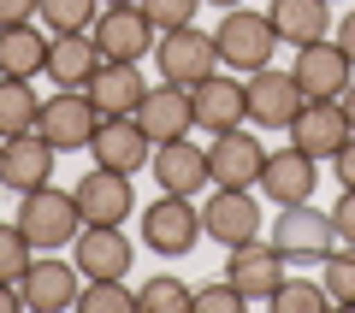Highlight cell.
<instances>
[{
	"label": "cell",
	"instance_id": "6da1fadb",
	"mask_svg": "<svg viewBox=\"0 0 355 313\" xmlns=\"http://www.w3.org/2000/svg\"><path fill=\"white\" fill-rule=\"evenodd\" d=\"M214 48H219V65L225 71H261V65H272V48H279V30H272V18L266 12H249V6H231L225 18H219L214 30Z\"/></svg>",
	"mask_w": 355,
	"mask_h": 313
},
{
	"label": "cell",
	"instance_id": "7a4b0ae2",
	"mask_svg": "<svg viewBox=\"0 0 355 313\" xmlns=\"http://www.w3.org/2000/svg\"><path fill=\"white\" fill-rule=\"evenodd\" d=\"M18 201H24V207H18V225H24L30 249L53 254V249H65V242H77V231H83L77 195H65V189L42 184V189H30V195H18Z\"/></svg>",
	"mask_w": 355,
	"mask_h": 313
},
{
	"label": "cell",
	"instance_id": "3957f363",
	"mask_svg": "<svg viewBox=\"0 0 355 313\" xmlns=\"http://www.w3.org/2000/svg\"><path fill=\"white\" fill-rule=\"evenodd\" d=\"M154 65H160V83H178V89H196L202 77L219 71V48L207 30L184 24V30H160L154 42Z\"/></svg>",
	"mask_w": 355,
	"mask_h": 313
},
{
	"label": "cell",
	"instance_id": "277c9868",
	"mask_svg": "<svg viewBox=\"0 0 355 313\" xmlns=\"http://www.w3.org/2000/svg\"><path fill=\"white\" fill-rule=\"evenodd\" d=\"M95 130H101V113H95V100H89L83 89H60V95H48V100L36 107V136L53 142L60 154L89 148Z\"/></svg>",
	"mask_w": 355,
	"mask_h": 313
},
{
	"label": "cell",
	"instance_id": "5b68a950",
	"mask_svg": "<svg viewBox=\"0 0 355 313\" xmlns=\"http://www.w3.org/2000/svg\"><path fill=\"white\" fill-rule=\"evenodd\" d=\"M142 242L154 254H166V260L190 254L202 242V207H196V195H166L160 189V201L142 213Z\"/></svg>",
	"mask_w": 355,
	"mask_h": 313
},
{
	"label": "cell",
	"instance_id": "8992f818",
	"mask_svg": "<svg viewBox=\"0 0 355 313\" xmlns=\"http://www.w3.org/2000/svg\"><path fill=\"white\" fill-rule=\"evenodd\" d=\"M89 36H95L101 60L137 65V60H148V53H154L160 30L148 24V12H142V6H101V12H95V24H89Z\"/></svg>",
	"mask_w": 355,
	"mask_h": 313
},
{
	"label": "cell",
	"instance_id": "52a82bcc",
	"mask_svg": "<svg viewBox=\"0 0 355 313\" xmlns=\"http://www.w3.org/2000/svg\"><path fill=\"white\" fill-rule=\"evenodd\" d=\"M243 89H249V125H261V130H291L296 113L308 107L296 71H272V65H261V71L243 77Z\"/></svg>",
	"mask_w": 355,
	"mask_h": 313
},
{
	"label": "cell",
	"instance_id": "ba28073f",
	"mask_svg": "<svg viewBox=\"0 0 355 313\" xmlns=\"http://www.w3.org/2000/svg\"><path fill=\"white\" fill-rule=\"evenodd\" d=\"M272 249H279L284 260H326V254L338 249L331 213H314V201L279 207V219H272Z\"/></svg>",
	"mask_w": 355,
	"mask_h": 313
},
{
	"label": "cell",
	"instance_id": "9c48e42d",
	"mask_svg": "<svg viewBox=\"0 0 355 313\" xmlns=\"http://www.w3.org/2000/svg\"><path fill=\"white\" fill-rule=\"evenodd\" d=\"M261 166H266V148L261 136H249V130H219L214 148H207V177H214V189H261Z\"/></svg>",
	"mask_w": 355,
	"mask_h": 313
},
{
	"label": "cell",
	"instance_id": "30bf717a",
	"mask_svg": "<svg viewBox=\"0 0 355 313\" xmlns=\"http://www.w3.org/2000/svg\"><path fill=\"white\" fill-rule=\"evenodd\" d=\"M202 237H214L219 249H237V242L261 237V201L254 189H214L202 207Z\"/></svg>",
	"mask_w": 355,
	"mask_h": 313
},
{
	"label": "cell",
	"instance_id": "8fae6325",
	"mask_svg": "<svg viewBox=\"0 0 355 313\" xmlns=\"http://www.w3.org/2000/svg\"><path fill=\"white\" fill-rule=\"evenodd\" d=\"M291 71H296V83H302V100H338L343 89H349L355 65L331 36H320V42H308V48H296Z\"/></svg>",
	"mask_w": 355,
	"mask_h": 313
},
{
	"label": "cell",
	"instance_id": "7c38bea8",
	"mask_svg": "<svg viewBox=\"0 0 355 313\" xmlns=\"http://www.w3.org/2000/svg\"><path fill=\"white\" fill-rule=\"evenodd\" d=\"M314 189H320V160H314V154H302L296 142H291V148H279V154H266V166H261V195L272 201V207L314 201Z\"/></svg>",
	"mask_w": 355,
	"mask_h": 313
},
{
	"label": "cell",
	"instance_id": "4fadbf2b",
	"mask_svg": "<svg viewBox=\"0 0 355 313\" xmlns=\"http://www.w3.org/2000/svg\"><path fill=\"white\" fill-rule=\"evenodd\" d=\"M77 260H60V254H42V260H30L24 266V278H18V289H24V307H36V313H65V307H77Z\"/></svg>",
	"mask_w": 355,
	"mask_h": 313
},
{
	"label": "cell",
	"instance_id": "5bb4252c",
	"mask_svg": "<svg viewBox=\"0 0 355 313\" xmlns=\"http://www.w3.org/2000/svg\"><path fill=\"white\" fill-rule=\"evenodd\" d=\"M53 160H60V148L42 142L36 130H24V136H0V184L12 189V195L42 189L53 177Z\"/></svg>",
	"mask_w": 355,
	"mask_h": 313
},
{
	"label": "cell",
	"instance_id": "9a60e30c",
	"mask_svg": "<svg viewBox=\"0 0 355 313\" xmlns=\"http://www.w3.org/2000/svg\"><path fill=\"white\" fill-rule=\"evenodd\" d=\"M71 195H77V213H83V225H125L130 207H137V195H130V177H125V172H107V166L83 172Z\"/></svg>",
	"mask_w": 355,
	"mask_h": 313
},
{
	"label": "cell",
	"instance_id": "2e32d148",
	"mask_svg": "<svg viewBox=\"0 0 355 313\" xmlns=\"http://www.w3.org/2000/svg\"><path fill=\"white\" fill-rule=\"evenodd\" d=\"M154 184L166 195H202L214 177H207V148H196L190 136H172V142H154Z\"/></svg>",
	"mask_w": 355,
	"mask_h": 313
},
{
	"label": "cell",
	"instance_id": "e0dca14e",
	"mask_svg": "<svg viewBox=\"0 0 355 313\" xmlns=\"http://www.w3.org/2000/svg\"><path fill=\"white\" fill-rule=\"evenodd\" d=\"M190 107H196V125L202 130H237L249 125V89H243V77H202V83L190 89Z\"/></svg>",
	"mask_w": 355,
	"mask_h": 313
},
{
	"label": "cell",
	"instance_id": "ac0fdd59",
	"mask_svg": "<svg viewBox=\"0 0 355 313\" xmlns=\"http://www.w3.org/2000/svg\"><path fill=\"white\" fill-rule=\"evenodd\" d=\"M89 154H95V166H107V172H142V166L154 160V142L148 130L137 125V118H101V130H95V142H89Z\"/></svg>",
	"mask_w": 355,
	"mask_h": 313
},
{
	"label": "cell",
	"instance_id": "d6986e66",
	"mask_svg": "<svg viewBox=\"0 0 355 313\" xmlns=\"http://www.w3.org/2000/svg\"><path fill=\"white\" fill-rule=\"evenodd\" d=\"M225 278H231V284H237L249 301H272V289H279L291 272H284V254L272 249V242L254 237V242H237V249H231Z\"/></svg>",
	"mask_w": 355,
	"mask_h": 313
},
{
	"label": "cell",
	"instance_id": "ffe728a7",
	"mask_svg": "<svg viewBox=\"0 0 355 313\" xmlns=\"http://www.w3.org/2000/svg\"><path fill=\"white\" fill-rule=\"evenodd\" d=\"M142 130H148V142H172V136H190L196 125V107H190V89H178V83H148V95H142L137 113Z\"/></svg>",
	"mask_w": 355,
	"mask_h": 313
},
{
	"label": "cell",
	"instance_id": "44dd1931",
	"mask_svg": "<svg viewBox=\"0 0 355 313\" xmlns=\"http://www.w3.org/2000/svg\"><path fill=\"white\" fill-rule=\"evenodd\" d=\"M349 136H355V125L343 118L338 100H308L302 113H296V125H291V142L302 154H314V160H331Z\"/></svg>",
	"mask_w": 355,
	"mask_h": 313
},
{
	"label": "cell",
	"instance_id": "7402d4cb",
	"mask_svg": "<svg viewBox=\"0 0 355 313\" xmlns=\"http://www.w3.org/2000/svg\"><path fill=\"white\" fill-rule=\"evenodd\" d=\"M71 260L83 278H125L130 272V237L119 225H83L71 242Z\"/></svg>",
	"mask_w": 355,
	"mask_h": 313
},
{
	"label": "cell",
	"instance_id": "603a6c76",
	"mask_svg": "<svg viewBox=\"0 0 355 313\" xmlns=\"http://www.w3.org/2000/svg\"><path fill=\"white\" fill-rule=\"evenodd\" d=\"M83 95L95 100V113L101 118H130L142 107V95H148V83H142L137 65H119V60H101V71L83 83Z\"/></svg>",
	"mask_w": 355,
	"mask_h": 313
},
{
	"label": "cell",
	"instance_id": "cb8c5ba5",
	"mask_svg": "<svg viewBox=\"0 0 355 313\" xmlns=\"http://www.w3.org/2000/svg\"><path fill=\"white\" fill-rule=\"evenodd\" d=\"M95 71H101V48H95V36H89V30H53L48 71H42V77H53L60 89H83Z\"/></svg>",
	"mask_w": 355,
	"mask_h": 313
},
{
	"label": "cell",
	"instance_id": "d4e9b609",
	"mask_svg": "<svg viewBox=\"0 0 355 313\" xmlns=\"http://www.w3.org/2000/svg\"><path fill=\"white\" fill-rule=\"evenodd\" d=\"M272 30H279V42H291V48H308V42L331 36V0H272Z\"/></svg>",
	"mask_w": 355,
	"mask_h": 313
},
{
	"label": "cell",
	"instance_id": "484cf974",
	"mask_svg": "<svg viewBox=\"0 0 355 313\" xmlns=\"http://www.w3.org/2000/svg\"><path fill=\"white\" fill-rule=\"evenodd\" d=\"M48 42L53 36H42L30 24L0 30V77H42L48 71Z\"/></svg>",
	"mask_w": 355,
	"mask_h": 313
},
{
	"label": "cell",
	"instance_id": "4316f807",
	"mask_svg": "<svg viewBox=\"0 0 355 313\" xmlns=\"http://www.w3.org/2000/svg\"><path fill=\"white\" fill-rule=\"evenodd\" d=\"M36 89H30V77H0V136H24V130H36Z\"/></svg>",
	"mask_w": 355,
	"mask_h": 313
},
{
	"label": "cell",
	"instance_id": "83f0119b",
	"mask_svg": "<svg viewBox=\"0 0 355 313\" xmlns=\"http://www.w3.org/2000/svg\"><path fill=\"white\" fill-rule=\"evenodd\" d=\"M137 313H196V289H184L178 278H148L137 289Z\"/></svg>",
	"mask_w": 355,
	"mask_h": 313
},
{
	"label": "cell",
	"instance_id": "f1b7e54d",
	"mask_svg": "<svg viewBox=\"0 0 355 313\" xmlns=\"http://www.w3.org/2000/svg\"><path fill=\"white\" fill-rule=\"evenodd\" d=\"M83 313H137V289H125V278H89L77 289Z\"/></svg>",
	"mask_w": 355,
	"mask_h": 313
},
{
	"label": "cell",
	"instance_id": "f546056e",
	"mask_svg": "<svg viewBox=\"0 0 355 313\" xmlns=\"http://www.w3.org/2000/svg\"><path fill=\"white\" fill-rule=\"evenodd\" d=\"M320 266H326V278H320V284H326V296L338 301V307H355V242L331 249Z\"/></svg>",
	"mask_w": 355,
	"mask_h": 313
},
{
	"label": "cell",
	"instance_id": "4dcf8cb0",
	"mask_svg": "<svg viewBox=\"0 0 355 313\" xmlns=\"http://www.w3.org/2000/svg\"><path fill=\"white\" fill-rule=\"evenodd\" d=\"M95 12H101V0H42L36 6V18L48 30H89Z\"/></svg>",
	"mask_w": 355,
	"mask_h": 313
},
{
	"label": "cell",
	"instance_id": "1f68e13d",
	"mask_svg": "<svg viewBox=\"0 0 355 313\" xmlns=\"http://www.w3.org/2000/svg\"><path fill=\"white\" fill-rule=\"evenodd\" d=\"M326 284H308V278H284L279 289H272V307L279 313H320L326 307Z\"/></svg>",
	"mask_w": 355,
	"mask_h": 313
},
{
	"label": "cell",
	"instance_id": "d6a6232c",
	"mask_svg": "<svg viewBox=\"0 0 355 313\" xmlns=\"http://www.w3.org/2000/svg\"><path fill=\"white\" fill-rule=\"evenodd\" d=\"M142 12H148L154 30H184V24H196L202 0H142Z\"/></svg>",
	"mask_w": 355,
	"mask_h": 313
},
{
	"label": "cell",
	"instance_id": "836d02e7",
	"mask_svg": "<svg viewBox=\"0 0 355 313\" xmlns=\"http://www.w3.org/2000/svg\"><path fill=\"white\" fill-rule=\"evenodd\" d=\"M249 307V296H243L231 278H219V284H202L196 289V313H243Z\"/></svg>",
	"mask_w": 355,
	"mask_h": 313
},
{
	"label": "cell",
	"instance_id": "e575fe53",
	"mask_svg": "<svg viewBox=\"0 0 355 313\" xmlns=\"http://www.w3.org/2000/svg\"><path fill=\"white\" fill-rule=\"evenodd\" d=\"M24 266H30L24 225H0V278H24Z\"/></svg>",
	"mask_w": 355,
	"mask_h": 313
},
{
	"label": "cell",
	"instance_id": "d590c367",
	"mask_svg": "<svg viewBox=\"0 0 355 313\" xmlns=\"http://www.w3.org/2000/svg\"><path fill=\"white\" fill-rule=\"evenodd\" d=\"M331 231H338V242H355V189L338 195V207H331Z\"/></svg>",
	"mask_w": 355,
	"mask_h": 313
},
{
	"label": "cell",
	"instance_id": "8d00e7d4",
	"mask_svg": "<svg viewBox=\"0 0 355 313\" xmlns=\"http://www.w3.org/2000/svg\"><path fill=\"white\" fill-rule=\"evenodd\" d=\"M42 0H0V30H12V24H30L36 18Z\"/></svg>",
	"mask_w": 355,
	"mask_h": 313
},
{
	"label": "cell",
	"instance_id": "74e56055",
	"mask_svg": "<svg viewBox=\"0 0 355 313\" xmlns=\"http://www.w3.org/2000/svg\"><path fill=\"white\" fill-rule=\"evenodd\" d=\"M331 166H338V184H343V189H355V136L343 142L338 154H331Z\"/></svg>",
	"mask_w": 355,
	"mask_h": 313
},
{
	"label": "cell",
	"instance_id": "f35d334b",
	"mask_svg": "<svg viewBox=\"0 0 355 313\" xmlns=\"http://www.w3.org/2000/svg\"><path fill=\"white\" fill-rule=\"evenodd\" d=\"M24 307V289H18V278H0V313H18Z\"/></svg>",
	"mask_w": 355,
	"mask_h": 313
},
{
	"label": "cell",
	"instance_id": "ab89813d",
	"mask_svg": "<svg viewBox=\"0 0 355 313\" xmlns=\"http://www.w3.org/2000/svg\"><path fill=\"white\" fill-rule=\"evenodd\" d=\"M331 30H338V36H331V42H338V48L349 53V65H355V12L343 18V24H331Z\"/></svg>",
	"mask_w": 355,
	"mask_h": 313
},
{
	"label": "cell",
	"instance_id": "60d3db41",
	"mask_svg": "<svg viewBox=\"0 0 355 313\" xmlns=\"http://www.w3.org/2000/svg\"><path fill=\"white\" fill-rule=\"evenodd\" d=\"M338 107H343V118H349V125H355V77H349V89H343V95H338Z\"/></svg>",
	"mask_w": 355,
	"mask_h": 313
},
{
	"label": "cell",
	"instance_id": "b9f144b4",
	"mask_svg": "<svg viewBox=\"0 0 355 313\" xmlns=\"http://www.w3.org/2000/svg\"><path fill=\"white\" fill-rule=\"evenodd\" d=\"M101 6H142V0H101Z\"/></svg>",
	"mask_w": 355,
	"mask_h": 313
},
{
	"label": "cell",
	"instance_id": "7bdbcfd3",
	"mask_svg": "<svg viewBox=\"0 0 355 313\" xmlns=\"http://www.w3.org/2000/svg\"><path fill=\"white\" fill-rule=\"evenodd\" d=\"M214 6H225V12H231V6H243V0H214Z\"/></svg>",
	"mask_w": 355,
	"mask_h": 313
}]
</instances>
